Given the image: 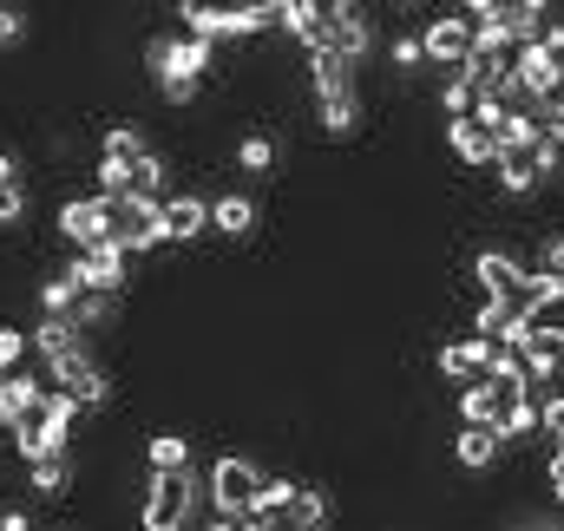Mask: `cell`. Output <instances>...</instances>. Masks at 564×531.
<instances>
[{"label": "cell", "mask_w": 564, "mask_h": 531, "mask_svg": "<svg viewBox=\"0 0 564 531\" xmlns=\"http://www.w3.org/2000/svg\"><path fill=\"white\" fill-rule=\"evenodd\" d=\"M112 243L126 257H144V250H164V204H144V197H126L119 204V224H112Z\"/></svg>", "instance_id": "cell-7"}, {"label": "cell", "mask_w": 564, "mask_h": 531, "mask_svg": "<svg viewBox=\"0 0 564 531\" xmlns=\"http://www.w3.org/2000/svg\"><path fill=\"white\" fill-rule=\"evenodd\" d=\"M545 46H552V53L564 59V20H552V33H545Z\"/></svg>", "instance_id": "cell-34"}, {"label": "cell", "mask_w": 564, "mask_h": 531, "mask_svg": "<svg viewBox=\"0 0 564 531\" xmlns=\"http://www.w3.org/2000/svg\"><path fill=\"white\" fill-rule=\"evenodd\" d=\"M539 433H545V440L564 453V394H545V400H539Z\"/></svg>", "instance_id": "cell-26"}, {"label": "cell", "mask_w": 564, "mask_h": 531, "mask_svg": "<svg viewBox=\"0 0 564 531\" xmlns=\"http://www.w3.org/2000/svg\"><path fill=\"white\" fill-rule=\"evenodd\" d=\"M210 230H217L224 243L257 237V197H250V191H224V197H210Z\"/></svg>", "instance_id": "cell-14"}, {"label": "cell", "mask_w": 564, "mask_h": 531, "mask_svg": "<svg viewBox=\"0 0 564 531\" xmlns=\"http://www.w3.org/2000/svg\"><path fill=\"white\" fill-rule=\"evenodd\" d=\"M177 26L204 46L217 40H250V33H270L282 26V0H250V7H204V0H177Z\"/></svg>", "instance_id": "cell-2"}, {"label": "cell", "mask_w": 564, "mask_h": 531, "mask_svg": "<svg viewBox=\"0 0 564 531\" xmlns=\"http://www.w3.org/2000/svg\"><path fill=\"white\" fill-rule=\"evenodd\" d=\"M26 217V177H20V158L0 151V230Z\"/></svg>", "instance_id": "cell-22"}, {"label": "cell", "mask_w": 564, "mask_h": 531, "mask_svg": "<svg viewBox=\"0 0 564 531\" xmlns=\"http://www.w3.org/2000/svg\"><path fill=\"white\" fill-rule=\"evenodd\" d=\"M119 315H126V295H86L79 289V302H73V328L93 342V335H106V328H119Z\"/></svg>", "instance_id": "cell-18"}, {"label": "cell", "mask_w": 564, "mask_h": 531, "mask_svg": "<svg viewBox=\"0 0 564 531\" xmlns=\"http://www.w3.org/2000/svg\"><path fill=\"white\" fill-rule=\"evenodd\" d=\"M539 269H545V275H558V282H564V230H552V237H539Z\"/></svg>", "instance_id": "cell-28"}, {"label": "cell", "mask_w": 564, "mask_h": 531, "mask_svg": "<svg viewBox=\"0 0 564 531\" xmlns=\"http://www.w3.org/2000/svg\"><path fill=\"white\" fill-rule=\"evenodd\" d=\"M158 93H164V106H197V93H204V86H191V79H164Z\"/></svg>", "instance_id": "cell-30"}, {"label": "cell", "mask_w": 564, "mask_h": 531, "mask_svg": "<svg viewBox=\"0 0 564 531\" xmlns=\"http://www.w3.org/2000/svg\"><path fill=\"white\" fill-rule=\"evenodd\" d=\"M210 230V197H197V191H171L164 197V243H197Z\"/></svg>", "instance_id": "cell-11"}, {"label": "cell", "mask_w": 564, "mask_h": 531, "mask_svg": "<svg viewBox=\"0 0 564 531\" xmlns=\"http://www.w3.org/2000/svg\"><path fill=\"white\" fill-rule=\"evenodd\" d=\"M512 79H519V93H525V99L552 106V99L564 93V59L545 46V40H539V46H519V53H512Z\"/></svg>", "instance_id": "cell-6"}, {"label": "cell", "mask_w": 564, "mask_h": 531, "mask_svg": "<svg viewBox=\"0 0 564 531\" xmlns=\"http://www.w3.org/2000/svg\"><path fill=\"white\" fill-rule=\"evenodd\" d=\"M282 164V144L270 132H243L237 138V171H250V177H276Z\"/></svg>", "instance_id": "cell-20"}, {"label": "cell", "mask_w": 564, "mask_h": 531, "mask_svg": "<svg viewBox=\"0 0 564 531\" xmlns=\"http://www.w3.org/2000/svg\"><path fill=\"white\" fill-rule=\"evenodd\" d=\"M558 394H564V361H558Z\"/></svg>", "instance_id": "cell-36"}, {"label": "cell", "mask_w": 564, "mask_h": 531, "mask_svg": "<svg viewBox=\"0 0 564 531\" xmlns=\"http://www.w3.org/2000/svg\"><path fill=\"white\" fill-rule=\"evenodd\" d=\"M0 531H33V519L20 506H0Z\"/></svg>", "instance_id": "cell-33"}, {"label": "cell", "mask_w": 564, "mask_h": 531, "mask_svg": "<svg viewBox=\"0 0 564 531\" xmlns=\"http://www.w3.org/2000/svg\"><path fill=\"white\" fill-rule=\"evenodd\" d=\"M53 531H73V525H53Z\"/></svg>", "instance_id": "cell-37"}, {"label": "cell", "mask_w": 564, "mask_h": 531, "mask_svg": "<svg viewBox=\"0 0 564 531\" xmlns=\"http://www.w3.org/2000/svg\"><path fill=\"white\" fill-rule=\"evenodd\" d=\"M446 151H453L466 171H492V164H499V144H492V132H486L479 119H453V126H446Z\"/></svg>", "instance_id": "cell-16"}, {"label": "cell", "mask_w": 564, "mask_h": 531, "mask_svg": "<svg viewBox=\"0 0 564 531\" xmlns=\"http://www.w3.org/2000/svg\"><path fill=\"white\" fill-rule=\"evenodd\" d=\"M492 355H499V348H492V342H479V335H466V342H440L433 375H440V381H466V388H473V381H486V375H492Z\"/></svg>", "instance_id": "cell-9"}, {"label": "cell", "mask_w": 564, "mask_h": 531, "mask_svg": "<svg viewBox=\"0 0 564 531\" xmlns=\"http://www.w3.org/2000/svg\"><path fill=\"white\" fill-rule=\"evenodd\" d=\"M421 66H426L421 33H401V40H394V73H421Z\"/></svg>", "instance_id": "cell-27"}, {"label": "cell", "mask_w": 564, "mask_h": 531, "mask_svg": "<svg viewBox=\"0 0 564 531\" xmlns=\"http://www.w3.org/2000/svg\"><path fill=\"white\" fill-rule=\"evenodd\" d=\"M73 453H59V459H40V466H26V486L40 492V499H66V486H73Z\"/></svg>", "instance_id": "cell-23"}, {"label": "cell", "mask_w": 564, "mask_h": 531, "mask_svg": "<svg viewBox=\"0 0 564 531\" xmlns=\"http://www.w3.org/2000/svg\"><path fill=\"white\" fill-rule=\"evenodd\" d=\"M473 282H479V295H519V282H525V263L512 257V250H473Z\"/></svg>", "instance_id": "cell-13"}, {"label": "cell", "mask_w": 564, "mask_h": 531, "mask_svg": "<svg viewBox=\"0 0 564 531\" xmlns=\"http://www.w3.org/2000/svg\"><path fill=\"white\" fill-rule=\"evenodd\" d=\"M453 459H459V473H492V466L506 459V433H499V426H459Z\"/></svg>", "instance_id": "cell-15"}, {"label": "cell", "mask_w": 564, "mask_h": 531, "mask_svg": "<svg viewBox=\"0 0 564 531\" xmlns=\"http://www.w3.org/2000/svg\"><path fill=\"white\" fill-rule=\"evenodd\" d=\"M204 531H243V525H237V519H210Z\"/></svg>", "instance_id": "cell-35"}, {"label": "cell", "mask_w": 564, "mask_h": 531, "mask_svg": "<svg viewBox=\"0 0 564 531\" xmlns=\"http://www.w3.org/2000/svg\"><path fill=\"white\" fill-rule=\"evenodd\" d=\"M53 224H59V237L73 243V257H86V250H106L112 243V224H119V204L112 197H66L59 210H53Z\"/></svg>", "instance_id": "cell-5"}, {"label": "cell", "mask_w": 564, "mask_h": 531, "mask_svg": "<svg viewBox=\"0 0 564 531\" xmlns=\"http://www.w3.org/2000/svg\"><path fill=\"white\" fill-rule=\"evenodd\" d=\"M144 466H151V479H164V473H191V433L158 426V433L144 440Z\"/></svg>", "instance_id": "cell-17"}, {"label": "cell", "mask_w": 564, "mask_h": 531, "mask_svg": "<svg viewBox=\"0 0 564 531\" xmlns=\"http://www.w3.org/2000/svg\"><path fill=\"white\" fill-rule=\"evenodd\" d=\"M545 138H552V144L564 151V93L552 99V106H545Z\"/></svg>", "instance_id": "cell-32"}, {"label": "cell", "mask_w": 564, "mask_h": 531, "mask_svg": "<svg viewBox=\"0 0 564 531\" xmlns=\"http://www.w3.org/2000/svg\"><path fill=\"white\" fill-rule=\"evenodd\" d=\"M99 158H106V164H126V171H132L139 158H151V138H144L139 126H106V132H99Z\"/></svg>", "instance_id": "cell-19"}, {"label": "cell", "mask_w": 564, "mask_h": 531, "mask_svg": "<svg viewBox=\"0 0 564 531\" xmlns=\"http://www.w3.org/2000/svg\"><path fill=\"white\" fill-rule=\"evenodd\" d=\"M421 53L433 66H446V73H459L466 59H473V20L466 13H440V20H426L421 33Z\"/></svg>", "instance_id": "cell-8"}, {"label": "cell", "mask_w": 564, "mask_h": 531, "mask_svg": "<svg viewBox=\"0 0 564 531\" xmlns=\"http://www.w3.org/2000/svg\"><path fill=\"white\" fill-rule=\"evenodd\" d=\"M73 302H79V275H73V269H53V275L40 282V315H46V322H66Z\"/></svg>", "instance_id": "cell-21"}, {"label": "cell", "mask_w": 564, "mask_h": 531, "mask_svg": "<svg viewBox=\"0 0 564 531\" xmlns=\"http://www.w3.org/2000/svg\"><path fill=\"white\" fill-rule=\"evenodd\" d=\"M197 473H164V479H144V506H139V531H191L197 519Z\"/></svg>", "instance_id": "cell-4"}, {"label": "cell", "mask_w": 564, "mask_h": 531, "mask_svg": "<svg viewBox=\"0 0 564 531\" xmlns=\"http://www.w3.org/2000/svg\"><path fill=\"white\" fill-rule=\"evenodd\" d=\"M263 479H270V473H263L257 459H243V453H224V459L210 466V486H204V499H210V512H217V519H237V525H243V519L257 512V499H263Z\"/></svg>", "instance_id": "cell-3"}, {"label": "cell", "mask_w": 564, "mask_h": 531, "mask_svg": "<svg viewBox=\"0 0 564 531\" xmlns=\"http://www.w3.org/2000/svg\"><path fill=\"white\" fill-rule=\"evenodd\" d=\"M308 93H315V112L322 106H355L361 99V79L348 59H308Z\"/></svg>", "instance_id": "cell-12"}, {"label": "cell", "mask_w": 564, "mask_h": 531, "mask_svg": "<svg viewBox=\"0 0 564 531\" xmlns=\"http://www.w3.org/2000/svg\"><path fill=\"white\" fill-rule=\"evenodd\" d=\"M473 106H479V93H473L466 66L446 73V79H440V119H446V126H453V119H473Z\"/></svg>", "instance_id": "cell-25"}, {"label": "cell", "mask_w": 564, "mask_h": 531, "mask_svg": "<svg viewBox=\"0 0 564 531\" xmlns=\"http://www.w3.org/2000/svg\"><path fill=\"white\" fill-rule=\"evenodd\" d=\"M459 426H499V388L492 381L459 388Z\"/></svg>", "instance_id": "cell-24"}, {"label": "cell", "mask_w": 564, "mask_h": 531, "mask_svg": "<svg viewBox=\"0 0 564 531\" xmlns=\"http://www.w3.org/2000/svg\"><path fill=\"white\" fill-rule=\"evenodd\" d=\"M26 26H33V20H26V7H0V46H20V40H26Z\"/></svg>", "instance_id": "cell-29"}, {"label": "cell", "mask_w": 564, "mask_h": 531, "mask_svg": "<svg viewBox=\"0 0 564 531\" xmlns=\"http://www.w3.org/2000/svg\"><path fill=\"white\" fill-rule=\"evenodd\" d=\"M545 492H552V506H564V453L545 459Z\"/></svg>", "instance_id": "cell-31"}, {"label": "cell", "mask_w": 564, "mask_h": 531, "mask_svg": "<svg viewBox=\"0 0 564 531\" xmlns=\"http://www.w3.org/2000/svg\"><path fill=\"white\" fill-rule=\"evenodd\" d=\"M126 263H132V257H126L119 243H106V250L73 257L66 269L79 275V289H86V295H126Z\"/></svg>", "instance_id": "cell-10"}, {"label": "cell", "mask_w": 564, "mask_h": 531, "mask_svg": "<svg viewBox=\"0 0 564 531\" xmlns=\"http://www.w3.org/2000/svg\"><path fill=\"white\" fill-rule=\"evenodd\" d=\"M282 33H295L308 59H348L355 73L375 59V20L348 0H282Z\"/></svg>", "instance_id": "cell-1"}]
</instances>
